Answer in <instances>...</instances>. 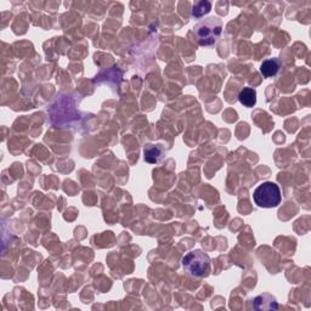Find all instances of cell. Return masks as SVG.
Segmentation results:
<instances>
[{"label": "cell", "mask_w": 311, "mask_h": 311, "mask_svg": "<svg viewBox=\"0 0 311 311\" xmlns=\"http://www.w3.org/2000/svg\"><path fill=\"white\" fill-rule=\"evenodd\" d=\"M223 32V21L218 17H209L203 20L194 27L198 44L200 46H211L217 43Z\"/></svg>", "instance_id": "obj_1"}, {"label": "cell", "mask_w": 311, "mask_h": 311, "mask_svg": "<svg viewBox=\"0 0 311 311\" xmlns=\"http://www.w3.org/2000/svg\"><path fill=\"white\" fill-rule=\"evenodd\" d=\"M255 204L261 208H275L281 203L282 194L277 184L266 181L258 186L253 193Z\"/></svg>", "instance_id": "obj_2"}, {"label": "cell", "mask_w": 311, "mask_h": 311, "mask_svg": "<svg viewBox=\"0 0 311 311\" xmlns=\"http://www.w3.org/2000/svg\"><path fill=\"white\" fill-rule=\"evenodd\" d=\"M184 269L193 277H200L209 271L211 266V259L208 254L199 249H194L185 255L182 259Z\"/></svg>", "instance_id": "obj_3"}, {"label": "cell", "mask_w": 311, "mask_h": 311, "mask_svg": "<svg viewBox=\"0 0 311 311\" xmlns=\"http://www.w3.org/2000/svg\"><path fill=\"white\" fill-rule=\"evenodd\" d=\"M253 307L257 310H276L278 309V305L274 296L269 294H263L257 296V298L253 300Z\"/></svg>", "instance_id": "obj_4"}, {"label": "cell", "mask_w": 311, "mask_h": 311, "mask_svg": "<svg viewBox=\"0 0 311 311\" xmlns=\"http://www.w3.org/2000/svg\"><path fill=\"white\" fill-rule=\"evenodd\" d=\"M280 67H281L280 60L269 59V60H265L263 63H261L260 72L265 78H271L277 74V72L280 71Z\"/></svg>", "instance_id": "obj_5"}, {"label": "cell", "mask_w": 311, "mask_h": 311, "mask_svg": "<svg viewBox=\"0 0 311 311\" xmlns=\"http://www.w3.org/2000/svg\"><path fill=\"white\" fill-rule=\"evenodd\" d=\"M238 100L246 107H253L257 103V91L252 88H243L238 94Z\"/></svg>", "instance_id": "obj_6"}, {"label": "cell", "mask_w": 311, "mask_h": 311, "mask_svg": "<svg viewBox=\"0 0 311 311\" xmlns=\"http://www.w3.org/2000/svg\"><path fill=\"white\" fill-rule=\"evenodd\" d=\"M162 157H163V151L158 146L150 145L147 148H145V161L148 162V163H158Z\"/></svg>", "instance_id": "obj_7"}, {"label": "cell", "mask_w": 311, "mask_h": 311, "mask_svg": "<svg viewBox=\"0 0 311 311\" xmlns=\"http://www.w3.org/2000/svg\"><path fill=\"white\" fill-rule=\"evenodd\" d=\"M212 4L209 2H198L193 5L192 8V16L196 19H200L211 11Z\"/></svg>", "instance_id": "obj_8"}]
</instances>
